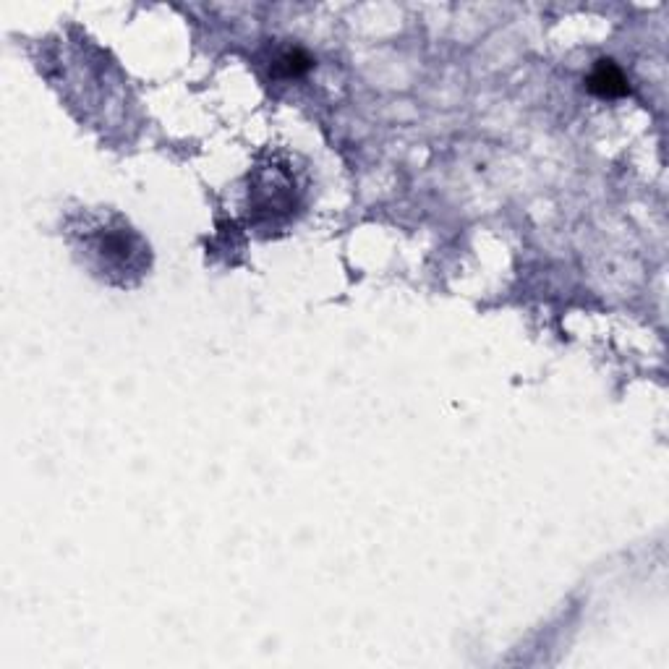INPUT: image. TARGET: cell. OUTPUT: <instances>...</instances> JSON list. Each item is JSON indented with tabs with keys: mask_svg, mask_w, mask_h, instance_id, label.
<instances>
[{
	"mask_svg": "<svg viewBox=\"0 0 669 669\" xmlns=\"http://www.w3.org/2000/svg\"><path fill=\"white\" fill-rule=\"evenodd\" d=\"M588 92H594L596 97H607V100H615V97H625L628 95V79L620 71L615 61H609V58H602V61H596L594 71L588 74L586 79Z\"/></svg>",
	"mask_w": 669,
	"mask_h": 669,
	"instance_id": "obj_2",
	"label": "cell"
},
{
	"mask_svg": "<svg viewBox=\"0 0 669 669\" xmlns=\"http://www.w3.org/2000/svg\"><path fill=\"white\" fill-rule=\"evenodd\" d=\"M84 262L113 285H134L149 270V246L121 215L87 212L71 228Z\"/></svg>",
	"mask_w": 669,
	"mask_h": 669,
	"instance_id": "obj_1",
	"label": "cell"
},
{
	"mask_svg": "<svg viewBox=\"0 0 669 669\" xmlns=\"http://www.w3.org/2000/svg\"><path fill=\"white\" fill-rule=\"evenodd\" d=\"M311 66H314V61H311L304 50L291 48L275 58V63H272V76H278V79H296V76L306 74Z\"/></svg>",
	"mask_w": 669,
	"mask_h": 669,
	"instance_id": "obj_3",
	"label": "cell"
}]
</instances>
